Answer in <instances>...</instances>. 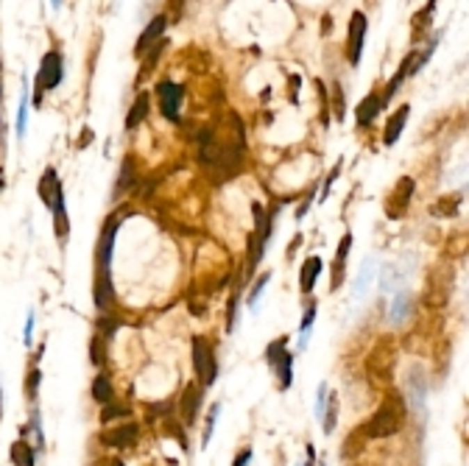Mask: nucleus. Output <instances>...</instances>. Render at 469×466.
<instances>
[{
  "label": "nucleus",
  "mask_w": 469,
  "mask_h": 466,
  "mask_svg": "<svg viewBox=\"0 0 469 466\" xmlns=\"http://www.w3.org/2000/svg\"><path fill=\"white\" fill-rule=\"evenodd\" d=\"M238 299H241V288L232 294L229 307H226V332H232V330H234V321H238Z\"/></svg>",
  "instance_id": "nucleus-38"
},
{
  "label": "nucleus",
  "mask_w": 469,
  "mask_h": 466,
  "mask_svg": "<svg viewBox=\"0 0 469 466\" xmlns=\"http://www.w3.org/2000/svg\"><path fill=\"white\" fill-rule=\"evenodd\" d=\"M165 29H168V17H165V15L151 17V23L145 26V31L140 34V40H137V45H134V56H143L154 42H159V40L165 37Z\"/></svg>",
  "instance_id": "nucleus-12"
},
{
  "label": "nucleus",
  "mask_w": 469,
  "mask_h": 466,
  "mask_svg": "<svg viewBox=\"0 0 469 466\" xmlns=\"http://www.w3.org/2000/svg\"><path fill=\"white\" fill-rule=\"evenodd\" d=\"M433 6H436V0H430V3L413 15L411 20V37L413 42H422V37H427V29H430V17H433Z\"/></svg>",
  "instance_id": "nucleus-21"
},
{
  "label": "nucleus",
  "mask_w": 469,
  "mask_h": 466,
  "mask_svg": "<svg viewBox=\"0 0 469 466\" xmlns=\"http://www.w3.org/2000/svg\"><path fill=\"white\" fill-rule=\"evenodd\" d=\"M148 109H151L148 93H137V98H134V104H132V109H129V115H126V129L134 131V129L148 118Z\"/></svg>",
  "instance_id": "nucleus-19"
},
{
  "label": "nucleus",
  "mask_w": 469,
  "mask_h": 466,
  "mask_svg": "<svg viewBox=\"0 0 469 466\" xmlns=\"http://www.w3.org/2000/svg\"><path fill=\"white\" fill-rule=\"evenodd\" d=\"M162 430L168 433V435H176V441H179V447L187 452V433H184V427L179 424V421H173V419H165V424H162Z\"/></svg>",
  "instance_id": "nucleus-37"
},
{
  "label": "nucleus",
  "mask_w": 469,
  "mask_h": 466,
  "mask_svg": "<svg viewBox=\"0 0 469 466\" xmlns=\"http://www.w3.org/2000/svg\"><path fill=\"white\" fill-rule=\"evenodd\" d=\"M405 416H408V405H405L402 394H388L380 402V408L363 421V433H366L369 441L372 438H388V435L402 430Z\"/></svg>",
  "instance_id": "nucleus-1"
},
{
  "label": "nucleus",
  "mask_w": 469,
  "mask_h": 466,
  "mask_svg": "<svg viewBox=\"0 0 469 466\" xmlns=\"http://www.w3.org/2000/svg\"><path fill=\"white\" fill-rule=\"evenodd\" d=\"M383 106H385V104H383L380 93H369V95L358 104V109H355L358 126H369V123H374V118L380 115V109H383Z\"/></svg>",
  "instance_id": "nucleus-15"
},
{
  "label": "nucleus",
  "mask_w": 469,
  "mask_h": 466,
  "mask_svg": "<svg viewBox=\"0 0 469 466\" xmlns=\"http://www.w3.org/2000/svg\"><path fill=\"white\" fill-rule=\"evenodd\" d=\"M26 118H29V95L23 93V101H20V112H17V134H26Z\"/></svg>",
  "instance_id": "nucleus-41"
},
{
  "label": "nucleus",
  "mask_w": 469,
  "mask_h": 466,
  "mask_svg": "<svg viewBox=\"0 0 469 466\" xmlns=\"http://www.w3.org/2000/svg\"><path fill=\"white\" fill-rule=\"evenodd\" d=\"M316 316H319V302L316 299H310L308 302V307H305V316H302V327H299V349H305L308 346V341H310V330H313V324H316Z\"/></svg>",
  "instance_id": "nucleus-23"
},
{
  "label": "nucleus",
  "mask_w": 469,
  "mask_h": 466,
  "mask_svg": "<svg viewBox=\"0 0 469 466\" xmlns=\"http://www.w3.org/2000/svg\"><path fill=\"white\" fill-rule=\"evenodd\" d=\"M182 12H184V0H170V3H168V12H165V17H182ZM173 20V23H176Z\"/></svg>",
  "instance_id": "nucleus-44"
},
{
  "label": "nucleus",
  "mask_w": 469,
  "mask_h": 466,
  "mask_svg": "<svg viewBox=\"0 0 469 466\" xmlns=\"http://www.w3.org/2000/svg\"><path fill=\"white\" fill-rule=\"evenodd\" d=\"M294 357H296V355L285 349V352L277 357V363L271 366V369L277 371V377H280V383H277L280 391H288V388L294 385Z\"/></svg>",
  "instance_id": "nucleus-18"
},
{
  "label": "nucleus",
  "mask_w": 469,
  "mask_h": 466,
  "mask_svg": "<svg viewBox=\"0 0 469 466\" xmlns=\"http://www.w3.org/2000/svg\"><path fill=\"white\" fill-rule=\"evenodd\" d=\"M31 332H34V313H29V321H26V330H23V341H26V346H31Z\"/></svg>",
  "instance_id": "nucleus-45"
},
{
  "label": "nucleus",
  "mask_w": 469,
  "mask_h": 466,
  "mask_svg": "<svg viewBox=\"0 0 469 466\" xmlns=\"http://www.w3.org/2000/svg\"><path fill=\"white\" fill-rule=\"evenodd\" d=\"M458 207H461V193H455V195H441V198L430 207V212L438 215V218H450V215L458 212Z\"/></svg>",
  "instance_id": "nucleus-27"
},
{
  "label": "nucleus",
  "mask_w": 469,
  "mask_h": 466,
  "mask_svg": "<svg viewBox=\"0 0 469 466\" xmlns=\"http://www.w3.org/2000/svg\"><path fill=\"white\" fill-rule=\"evenodd\" d=\"M330 26H333V23H330V17H324V26H321V31H324V34H330Z\"/></svg>",
  "instance_id": "nucleus-49"
},
{
  "label": "nucleus",
  "mask_w": 469,
  "mask_h": 466,
  "mask_svg": "<svg viewBox=\"0 0 469 466\" xmlns=\"http://www.w3.org/2000/svg\"><path fill=\"white\" fill-rule=\"evenodd\" d=\"M252 455H255V452H252V447H244L238 455H234L232 466H249V463H252Z\"/></svg>",
  "instance_id": "nucleus-43"
},
{
  "label": "nucleus",
  "mask_w": 469,
  "mask_h": 466,
  "mask_svg": "<svg viewBox=\"0 0 469 466\" xmlns=\"http://www.w3.org/2000/svg\"><path fill=\"white\" fill-rule=\"evenodd\" d=\"M201 396H204V388L198 383L184 385V391H182V396L176 402V408H179V424H184V430L196 424L198 410H201Z\"/></svg>",
  "instance_id": "nucleus-8"
},
{
  "label": "nucleus",
  "mask_w": 469,
  "mask_h": 466,
  "mask_svg": "<svg viewBox=\"0 0 469 466\" xmlns=\"http://www.w3.org/2000/svg\"><path fill=\"white\" fill-rule=\"evenodd\" d=\"M269 282H271V271H263V274L255 280V285H252V291H249V296H246V307H249V310L257 307V299L263 296V291H266Z\"/></svg>",
  "instance_id": "nucleus-30"
},
{
  "label": "nucleus",
  "mask_w": 469,
  "mask_h": 466,
  "mask_svg": "<svg viewBox=\"0 0 469 466\" xmlns=\"http://www.w3.org/2000/svg\"><path fill=\"white\" fill-rule=\"evenodd\" d=\"M54 3H56V6H59V0H54Z\"/></svg>",
  "instance_id": "nucleus-51"
},
{
  "label": "nucleus",
  "mask_w": 469,
  "mask_h": 466,
  "mask_svg": "<svg viewBox=\"0 0 469 466\" xmlns=\"http://www.w3.org/2000/svg\"><path fill=\"white\" fill-rule=\"evenodd\" d=\"M363 40H366V15L355 12L352 20H349V31H347V59H349V65H360Z\"/></svg>",
  "instance_id": "nucleus-9"
},
{
  "label": "nucleus",
  "mask_w": 469,
  "mask_h": 466,
  "mask_svg": "<svg viewBox=\"0 0 469 466\" xmlns=\"http://www.w3.org/2000/svg\"><path fill=\"white\" fill-rule=\"evenodd\" d=\"M90 360H93L95 366H104V363H106V341H104L98 332L90 338Z\"/></svg>",
  "instance_id": "nucleus-33"
},
{
  "label": "nucleus",
  "mask_w": 469,
  "mask_h": 466,
  "mask_svg": "<svg viewBox=\"0 0 469 466\" xmlns=\"http://www.w3.org/2000/svg\"><path fill=\"white\" fill-rule=\"evenodd\" d=\"M193 369H196L198 385L204 391L215 385V380H218V360H215L212 341L204 338V335H193Z\"/></svg>",
  "instance_id": "nucleus-4"
},
{
  "label": "nucleus",
  "mask_w": 469,
  "mask_h": 466,
  "mask_svg": "<svg viewBox=\"0 0 469 466\" xmlns=\"http://www.w3.org/2000/svg\"><path fill=\"white\" fill-rule=\"evenodd\" d=\"M299 246H302V235H296V238H294V241H291V246H288V257H294V255H296V249H299Z\"/></svg>",
  "instance_id": "nucleus-47"
},
{
  "label": "nucleus",
  "mask_w": 469,
  "mask_h": 466,
  "mask_svg": "<svg viewBox=\"0 0 469 466\" xmlns=\"http://www.w3.org/2000/svg\"><path fill=\"white\" fill-rule=\"evenodd\" d=\"M408 118H411V106L408 104H402L388 120H385V134H383V143L385 145H394L397 140H399V134H402V129H405V123H408Z\"/></svg>",
  "instance_id": "nucleus-16"
},
{
  "label": "nucleus",
  "mask_w": 469,
  "mask_h": 466,
  "mask_svg": "<svg viewBox=\"0 0 469 466\" xmlns=\"http://www.w3.org/2000/svg\"><path fill=\"white\" fill-rule=\"evenodd\" d=\"M327 394H330V388H327V383H321V385H319V394H316V405H313V413H316V419H321V413H324Z\"/></svg>",
  "instance_id": "nucleus-40"
},
{
  "label": "nucleus",
  "mask_w": 469,
  "mask_h": 466,
  "mask_svg": "<svg viewBox=\"0 0 469 466\" xmlns=\"http://www.w3.org/2000/svg\"><path fill=\"white\" fill-rule=\"evenodd\" d=\"M62 76H65V67H62V54L59 51H51L42 56V65L37 70V79H34V104L40 106L42 104V95L56 90L62 84Z\"/></svg>",
  "instance_id": "nucleus-5"
},
{
  "label": "nucleus",
  "mask_w": 469,
  "mask_h": 466,
  "mask_svg": "<svg viewBox=\"0 0 469 466\" xmlns=\"http://www.w3.org/2000/svg\"><path fill=\"white\" fill-rule=\"evenodd\" d=\"M54 229H56V238L65 241L70 235V220H67V209H65V195H59L54 201Z\"/></svg>",
  "instance_id": "nucleus-24"
},
{
  "label": "nucleus",
  "mask_w": 469,
  "mask_h": 466,
  "mask_svg": "<svg viewBox=\"0 0 469 466\" xmlns=\"http://www.w3.org/2000/svg\"><path fill=\"white\" fill-rule=\"evenodd\" d=\"M132 416V408L129 405H118L115 399L101 405V424H112L115 419H129Z\"/></svg>",
  "instance_id": "nucleus-28"
},
{
  "label": "nucleus",
  "mask_w": 469,
  "mask_h": 466,
  "mask_svg": "<svg viewBox=\"0 0 469 466\" xmlns=\"http://www.w3.org/2000/svg\"><path fill=\"white\" fill-rule=\"evenodd\" d=\"M450 296H452V266L436 263L424 280V305L433 310H441L450 302Z\"/></svg>",
  "instance_id": "nucleus-3"
},
{
  "label": "nucleus",
  "mask_w": 469,
  "mask_h": 466,
  "mask_svg": "<svg viewBox=\"0 0 469 466\" xmlns=\"http://www.w3.org/2000/svg\"><path fill=\"white\" fill-rule=\"evenodd\" d=\"M112 466H123V460H115V463H112Z\"/></svg>",
  "instance_id": "nucleus-50"
},
{
  "label": "nucleus",
  "mask_w": 469,
  "mask_h": 466,
  "mask_svg": "<svg viewBox=\"0 0 469 466\" xmlns=\"http://www.w3.org/2000/svg\"><path fill=\"white\" fill-rule=\"evenodd\" d=\"M408 305H411L408 294H397V302H394V313H391V319H394V321H399V319L408 313Z\"/></svg>",
  "instance_id": "nucleus-39"
},
{
  "label": "nucleus",
  "mask_w": 469,
  "mask_h": 466,
  "mask_svg": "<svg viewBox=\"0 0 469 466\" xmlns=\"http://www.w3.org/2000/svg\"><path fill=\"white\" fill-rule=\"evenodd\" d=\"M352 252V232L341 238L338 249H335V260H333V280H330V291H338L344 285V274H347V257Z\"/></svg>",
  "instance_id": "nucleus-13"
},
{
  "label": "nucleus",
  "mask_w": 469,
  "mask_h": 466,
  "mask_svg": "<svg viewBox=\"0 0 469 466\" xmlns=\"http://www.w3.org/2000/svg\"><path fill=\"white\" fill-rule=\"evenodd\" d=\"M40 383H42V371H40L37 363H34L31 371L26 374V394H29L31 402H37V396H40Z\"/></svg>",
  "instance_id": "nucleus-34"
},
{
  "label": "nucleus",
  "mask_w": 469,
  "mask_h": 466,
  "mask_svg": "<svg viewBox=\"0 0 469 466\" xmlns=\"http://www.w3.org/2000/svg\"><path fill=\"white\" fill-rule=\"evenodd\" d=\"M9 458H12L15 466H37V449H34V444H29V441H23V438H17V441L12 444Z\"/></svg>",
  "instance_id": "nucleus-20"
},
{
  "label": "nucleus",
  "mask_w": 469,
  "mask_h": 466,
  "mask_svg": "<svg viewBox=\"0 0 469 466\" xmlns=\"http://www.w3.org/2000/svg\"><path fill=\"white\" fill-rule=\"evenodd\" d=\"M218 413H221V402H212L209 410H207V419H204V430H201V447L209 444L212 433H215V421H218Z\"/></svg>",
  "instance_id": "nucleus-31"
},
{
  "label": "nucleus",
  "mask_w": 469,
  "mask_h": 466,
  "mask_svg": "<svg viewBox=\"0 0 469 466\" xmlns=\"http://www.w3.org/2000/svg\"><path fill=\"white\" fill-rule=\"evenodd\" d=\"M341 176V162H335L333 165V170H330V176H327V182H324V190H321V198L319 201H327V195H330V187H333V182Z\"/></svg>",
  "instance_id": "nucleus-42"
},
{
  "label": "nucleus",
  "mask_w": 469,
  "mask_h": 466,
  "mask_svg": "<svg viewBox=\"0 0 469 466\" xmlns=\"http://www.w3.org/2000/svg\"><path fill=\"white\" fill-rule=\"evenodd\" d=\"M137 438H140V424H137V421H126V424H118L115 430L101 433V441H104L106 447H118V449L134 447Z\"/></svg>",
  "instance_id": "nucleus-11"
},
{
  "label": "nucleus",
  "mask_w": 469,
  "mask_h": 466,
  "mask_svg": "<svg viewBox=\"0 0 469 466\" xmlns=\"http://www.w3.org/2000/svg\"><path fill=\"white\" fill-rule=\"evenodd\" d=\"M296 93H299V76H291V98L296 101Z\"/></svg>",
  "instance_id": "nucleus-48"
},
{
  "label": "nucleus",
  "mask_w": 469,
  "mask_h": 466,
  "mask_svg": "<svg viewBox=\"0 0 469 466\" xmlns=\"http://www.w3.org/2000/svg\"><path fill=\"white\" fill-rule=\"evenodd\" d=\"M37 193H40V198H42V204H45L48 209L54 207V201H56L59 195H65L62 182H59V176H56V170H54V168H45V173H42V179H40V184H37Z\"/></svg>",
  "instance_id": "nucleus-14"
},
{
  "label": "nucleus",
  "mask_w": 469,
  "mask_h": 466,
  "mask_svg": "<svg viewBox=\"0 0 469 466\" xmlns=\"http://www.w3.org/2000/svg\"><path fill=\"white\" fill-rule=\"evenodd\" d=\"M285 349H288V338H285V335H283V338H277V341H271V344L266 346V363H269V366H274V363H277V357H280Z\"/></svg>",
  "instance_id": "nucleus-36"
},
{
  "label": "nucleus",
  "mask_w": 469,
  "mask_h": 466,
  "mask_svg": "<svg viewBox=\"0 0 469 466\" xmlns=\"http://www.w3.org/2000/svg\"><path fill=\"white\" fill-rule=\"evenodd\" d=\"M372 274H374V263H372V260H366V263H363V271H360V277H358V282H355V294H352L355 299H358V296H363V294L369 291V282H372Z\"/></svg>",
  "instance_id": "nucleus-35"
},
{
  "label": "nucleus",
  "mask_w": 469,
  "mask_h": 466,
  "mask_svg": "<svg viewBox=\"0 0 469 466\" xmlns=\"http://www.w3.org/2000/svg\"><path fill=\"white\" fill-rule=\"evenodd\" d=\"M321 268H324V263H321L316 255H313V257H308V260L302 263V271H299V288H302V294H305V296H310V294H313V288H316V280H319Z\"/></svg>",
  "instance_id": "nucleus-17"
},
{
  "label": "nucleus",
  "mask_w": 469,
  "mask_h": 466,
  "mask_svg": "<svg viewBox=\"0 0 469 466\" xmlns=\"http://www.w3.org/2000/svg\"><path fill=\"white\" fill-rule=\"evenodd\" d=\"M394 369H397V346L391 338H383L366 357V374L374 385H388L394 380Z\"/></svg>",
  "instance_id": "nucleus-2"
},
{
  "label": "nucleus",
  "mask_w": 469,
  "mask_h": 466,
  "mask_svg": "<svg viewBox=\"0 0 469 466\" xmlns=\"http://www.w3.org/2000/svg\"><path fill=\"white\" fill-rule=\"evenodd\" d=\"M338 394H327V405H324V413H321V419H324V433L327 435H333L335 433V421H338Z\"/></svg>",
  "instance_id": "nucleus-29"
},
{
  "label": "nucleus",
  "mask_w": 469,
  "mask_h": 466,
  "mask_svg": "<svg viewBox=\"0 0 469 466\" xmlns=\"http://www.w3.org/2000/svg\"><path fill=\"white\" fill-rule=\"evenodd\" d=\"M347 104H344V90H341V84L335 81L333 84V101H327V109H333V118L341 123L344 120V115H347V109H344Z\"/></svg>",
  "instance_id": "nucleus-32"
},
{
  "label": "nucleus",
  "mask_w": 469,
  "mask_h": 466,
  "mask_svg": "<svg viewBox=\"0 0 469 466\" xmlns=\"http://www.w3.org/2000/svg\"><path fill=\"white\" fill-rule=\"evenodd\" d=\"M157 98H159V109L168 120H179V104H182V87L173 84V81H159L157 84Z\"/></svg>",
  "instance_id": "nucleus-10"
},
{
  "label": "nucleus",
  "mask_w": 469,
  "mask_h": 466,
  "mask_svg": "<svg viewBox=\"0 0 469 466\" xmlns=\"http://www.w3.org/2000/svg\"><path fill=\"white\" fill-rule=\"evenodd\" d=\"M413 190H416L413 179H411V176H399V179H397V184L391 187V193L383 198V212H385V218L399 220V218L408 212V207H411Z\"/></svg>",
  "instance_id": "nucleus-7"
},
{
  "label": "nucleus",
  "mask_w": 469,
  "mask_h": 466,
  "mask_svg": "<svg viewBox=\"0 0 469 466\" xmlns=\"http://www.w3.org/2000/svg\"><path fill=\"white\" fill-rule=\"evenodd\" d=\"M93 399H95L98 405H106V402L115 399V388H112V380H109L106 374H98V377L93 380Z\"/></svg>",
  "instance_id": "nucleus-25"
},
{
  "label": "nucleus",
  "mask_w": 469,
  "mask_h": 466,
  "mask_svg": "<svg viewBox=\"0 0 469 466\" xmlns=\"http://www.w3.org/2000/svg\"><path fill=\"white\" fill-rule=\"evenodd\" d=\"M132 184H137V170H134V159H132V156H126V159H123V168H120L118 187H115V195H123Z\"/></svg>",
  "instance_id": "nucleus-26"
},
{
  "label": "nucleus",
  "mask_w": 469,
  "mask_h": 466,
  "mask_svg": "<svg viewBox=\"0 0 469 466\" xmlns=\"http://www.w3.org/2000/svg\"><path fill=\"white\" fill-rule=\"evenodd\" d=\"M366 441H369V438H366V433H363V424H360V427H355V430H352V433H349V435L344 438V447H341V458H347V460H349V458H358V455L363 452Z\"/></svg>",
  "instance_id": "nucleus-22"
},
{
  "label": "nucleus",
  "mask_w": 469,
  "mask_h": 466,
  "mask_svg": "<svg viewBox=\"0 0 469 466\" xmlns=\"http://www.w3.org/2000/svg\"><path fill=\"white\" fill-rule=\"evenodd\" d=\"M123 223V215H109L104 229H101V238H98V249H95V277H109V263H112V252H115V238H118V229Z\"/></svg>",
  "instance_id": "nucleus-6"
},
{
  "label": "nucleus",
  "mask_w": 469,
  "mask_h": 466,
  "mask_svg": "<svg viewBox=\"0 0 469 466\" xmlns=\"http://www.w3.org/2000/svg\"><path fill=\"white\" fill-rule=\"evenodd\" d=\"M313 195H316V190H313V193H310V195L302 201V207L296 209V218H305V215H308V209H310V204H313Z\"/></svg>",
  "instance_id": "nucleus-46"
}]
</instances>
